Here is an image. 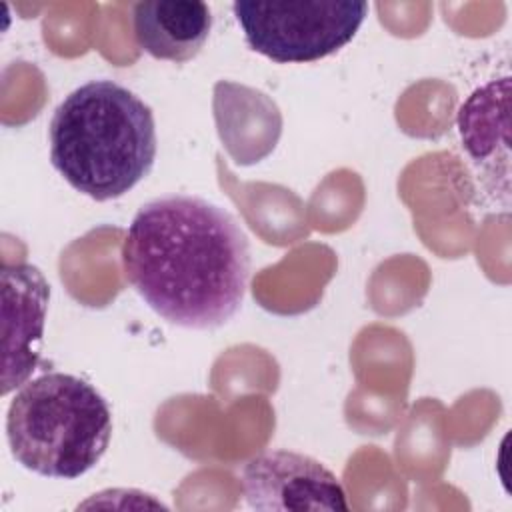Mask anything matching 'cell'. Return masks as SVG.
Segmentation results:
<instances>
[{
    "label": "cell",
    "mask_w": 512,
    "mask_h": 512,
    "mask_svg": "<svg viewBox=\"0 0 512 512\" xmlns=\"http://www.w3.org/2000/svg\"><path fill=\"white\" fill-rule=\"evenodd\" d=\"M122 270L138 296L166 322L212 330L242 306L250 246L238 220L192 194L146 202L122 242Z\"/></svg>",
    "instance_id": "6da1fadb"
},
{
    "label": "cell",
    "mask_w": 512,
    "mask_h": 512,
    "mask_svg": "<svg viewBox=\"0 0 512 512\" xmlns=\"http://www.w3.org/2000/svg\"><path fill=\"white\" fill-rule=\"evenodd\" d=\"M50 162L80 194L106 202L144 180L156 160L152 108L114 80H90L54 110Z\"/></svg>",
    "instance_id": "7a4b0ae2"
},
{
    "label": "cell",
    "mask_w": 512,
    "mask_h": 512,
    "mask_svg": "<svg viewBox=\"0 0 512 512\" xmlns=\"http://www.w3.org/2000/svg\"><path fill=\"white\" fill-rule=\"evenodd\" d=\"M18 464L48 478L74 480L92 470L112 438V412L86 380L48 372L22 384L6 414Z\"/></svg>",
    "instance_id": "3957f363"
},
{
    "label": "cell",
    "mask_w": 512,
    "mask_h": 512,
    "mask_svg": "<svg viewBox=\"0 0 512 512\" xmlns=\"http://www.w3.org/2000/svg\"><path fill=\"white\" fill-rule=\"evenodd\" d=\"M232 10L254 52L278 64H300L344 48L360 30L368 4L356 0H238Z\"/></svg>",
    "instance_id": "277c9868"
},
{
    "label": "cell",
    "mask_w": 512,
    "mask_h": 512,
    "mask_svg": "<svg viewBox=\"0 0 512 512\" xmlns=\"http://www.w3.org/2000/svg\"><path fill=\"white\" fill-rule=\"evenodd\" d=\"M242 496L252 510H348L342 482L322 462L290 452H262L242 468Z\"/></svg>",
    "instance_id": "5b68a950"
},
{
    "label": "cell",
    "mask_w": 512,
    "mask_h": 512,
    "mask_svg": "<svg viewBox=\"0 0 512 512\" xmlns=\"http://www.w3.org/2000/svg\"><path fill=\"white\" fill-rule=\"evenodd\" d=\"M2 396L28 382L40 360L50 286L40 268L2 266Z\"/></svg>",
    "instance_id": "8992f818"
},
{
    "label": "cell",
    "mask_w": 512,
    "mask_h": 512,
    "mask_svg": "<svg viewBox=\"0 0 512 512\" xmlns=\"http://www.w3.org/2000/svg\"><path fill=\"white\" fill-rule=\"evenodd\" d=\"M132 28L138 46L152 58L182 64L206 44L212 12L196 0H142L132 6Z\"/></svg>",
    "instance_id": "52a82bcc"
},
{
    "label": "cell",
    "mask_w": 512,
    "mask_h": 512,
    "mask_svg": "<svg viewBox=\"0 0 512 512\" xmlns=\"http://www.w3.org/2000/svg\"><path fill=\"white\" fill-rule=\"evenodd\" d=\"M508 94L510 78L476 88L458 110V132L470 160L488 170L496 168L498 152L508 156Z\"/></svg>",
    "instance_id": "ba28073f"
}]
</instances>
